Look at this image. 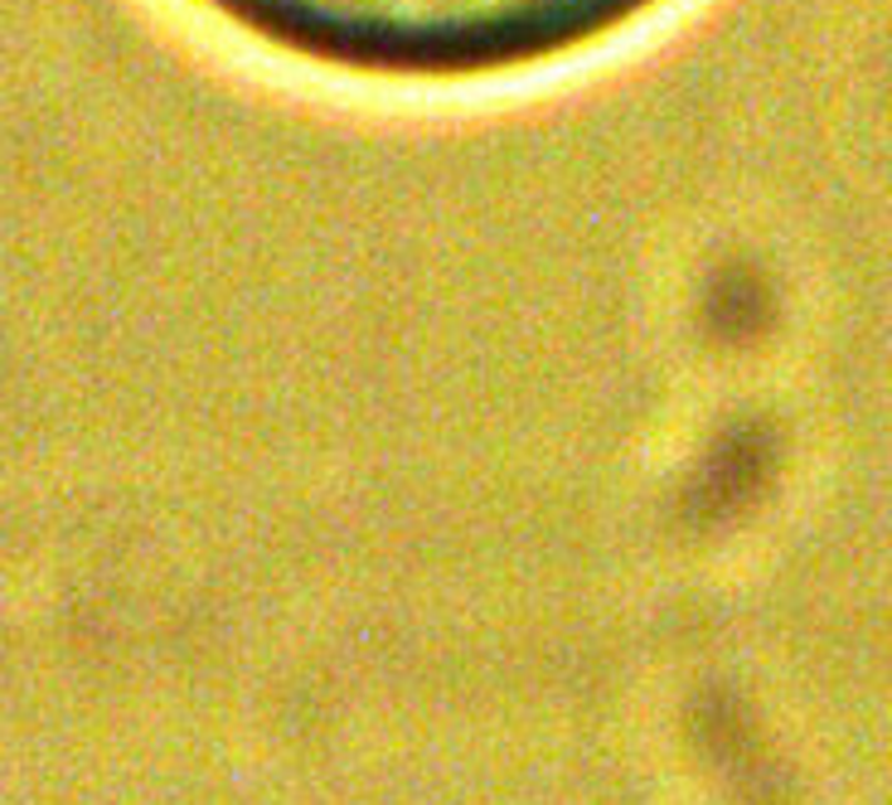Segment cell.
<instances>
[{"mask_svg":"<svg viewBox=\"0 0 892 805\" xmlns=\"http://www.w3.org/2000/svg\"><path fill=\"white\" fill-rule=\"evenodd\" d=\"M296 64L384 83H475L568 64L670 0H199Z\"/></svg>","mask_w":892,"mask_h":805,"instance_id":"6da1fadb","label":"cell"}]
</instances>
